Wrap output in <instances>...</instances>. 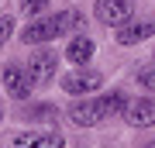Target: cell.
I'll list each match as a JSON object with an SVG mask.
<instances>
[{
	"label": "cell",
	"instance_id": "obj_1",
	"mask_svg": "<svg viewBox=\"0 0 155 148\" xmlns=\"http://www.w3.org/2000/svg\"><path fill=\"white\" fill-rule=\"evenodd\" d=\"M69 31H83V14H76V11L38 14L28 28H24L21 41L24 45H41V41H52V38H62V35H69Z\"/></svg>",
	"mask_w": 155,
	"mask_h": 148
},
{
	"label": "cell",
	"instance_id": "obj_2",
	"mask_svg": "<svg viewBox=\"0 0 155 148\" xmlns=\"http://www.w3.org/2000/svg\"><path fill=\"white\" fill-rule=\"evenodd\" d=\"M127 100L121 93H107V97H90L83 100V104H76L69 110V121L72 124H79V127H97V124H104V121H110L114 114H121Z\"/></svg>",
	"mask_w": 155,
	"mask_h": 148
},
{
	"label": "cell",
	"instance_id": "obj_3",
	"mask_svg": "<svg viewBox=\"0 0 155 148\" xmlns=\"http://www.w3.org/2000/svg\"><path fill=\"white\" fill-rule=\"evenodd\" d=\"M55 66H59V55L52 52V48L35 52L31 59H28V76H31V83H35V86H38V83H48L52 76H55Z\"/></svg>",
	"mask_w": 155,
	"mask_h": 148
},
{
	"label": "cell",
	"instance_id": "obj_4",
	"mask_svg": "<svg viewBox=\"0 0 155 148\" xmlns=\"http://www.w3.org/2000/svg\"><path fill=\"white\" fill-rule=\"evenodd\" d=\"M97 21L121 28L124 21H131V0H97Z\"/></svg>",
	"mask_w": 155,
	"mask_h": 148
},
{
	"label": "cell",
	"instance_id": "obj_5",
	"mask_svg": "<svg viewBox=\"0 0 155 148\" xmlns=\"http://www.w3.org/2000/svg\"><path fill=\"white\" fill-rule=\"evenodd\" d=\"M100 83H104V76H100V72H93V69H83V66H79L76 72L62 76V90L79 97V93H93V90H100Z\"/></svg>",
	"mask_w": 155,
	"mask_h": 148
},
{
	"label": "cell",
	"instance_id": "obj_6",
	"mask_svg": "<svg viewBox=\"0 0 155 148\" xmlns=\"http://www.w3.org/2000/svg\"><path fill=\"white\" fill-rule=\"evenodd\" d=\"M4 86H7V93H11L14 100H24L35 90V83H31V76H28L24 66H4Z\"/></svg>",
	"mask_w": 155,
	"mask_h": 148
},
{
	"label": "cell",
	"instance_id": "obj_7",
	"mask_svg": "<svg viewBox=\"0 0 155 148\" xmlns=\"http://www.w3.org/2000/svg\"><path fill=\"white\" fill-rule=\"evenodd\" d=\"M124 121L131 127H152L155 124V100H131V104H124Z\"/></svg>",
	"mask_w": 155,
	"mask_h": 148
},
{
	"label": "cell",
	"instance_id": "obj_8",
	"mask_svg": "<svg viewBox=\"0 0 155 148\" xmlns=\"http://www.w3.org/2000/svg\"><path fill=\"white\" fill-rule=\"evenodd\" d=\"M155 35V21H124L117 28V41L121 45H138L145 38H152Z\"/></svg>",
	"mask_w": 155,
	"mask_h": 148
},
{
	"label": "cell",
	"instance_id": "obj_9",
	"mask_svg": "<svg viewBox=\"0 0 155 148\" xmlns=\"http://www.w3.org/2000/svg\"><path fill=\"white\" fill-rule=\"evenodd\" d=\"M14 148H66V141H62L59 131H48V134H17Z\"/></svg>",
	"mask_w": 155,
	"mask_h": 148
},
{
	"label": "cell",
	"instance_id": "obj_10",
	"mask_svg": "<svg viewBox=\"0 0 155 148\" xmlns=\"http://www.w3.org/2000/svg\"><path fill=\"white\" fill-rule=\"evenodd\" d=\"M93 38H86V35H79V38H72L69 41V48H66V55H69V62H76V66H86L90 59H93Z\"/></svg>",
	"mask_w": 155,
	"mask_h": 148
},
{
	"label": "cell",
	"instance_id": "obj_11",
	"mask_svg": "<svg viewBox=\"0 0 155 148\" xmlns=\"http://www.w3.org/2000/svg\"><path fill=\"white\" fill-rule=\"evenodd\" d=\"M21 11L38 17V14H45V11H48V0H21Z\"/></svg>",
	"mask_w": 155,
	"mask_h": 148
},
{
	"label": "cell",
	"instance_id": "obj_12",
	"mask_svg": "<svg viewBox=\"0 0 155 148\" xmlns=\"http://www.w3.org/2000/svg\"><path fill=\"white\" fill-rule=\"evenodd\" d=\"M11 31H14V21H11V17H0V45L11 38Z\"/></svg>",
	"mask_w": 155,
	"mask_h": 148
},
{
	"label": "cell",
	"instance_id": "obj_13",
	"mask_svg": "<svg viewBox=\"0 0 155 148\" xmlns=\"http://www.w3.org/2000/svg\"><path fill=\"white\" fill-rule=\"evenodd\" d=\"M141 86L155 93V69H145V72H141Z\"/></svg>",
	"mask_w": 155,
	"mask_h": 148
},
{
	"label": "cell",
	"instance_id": "obj_14",
	"mask_svg": "<svg viewBox=\"0 0 155 148\" xmlns=\"http://www.w3.org/2000/svg\"><path fill=\"white\" fill-rule=\"evenodd\" d=\"M145 148H155V141H148V145H145Z\"/></svg>",
	"mask_w": 155,
	"mask_h": 148
},
{
	"label": "cell",
	"instance_id": "obj_15",
	"mask_svg": "<svg viewBox=\"0 0 155 148\" xmlns=\"http://www.w3.org/2000/svg\"><path fill=\"white\" fill-rule=\"evenodd\" d=\"M0 117H4V114H0Z\"/></svg>",
	"mask_w": 155,
	"mask_h": 148
}]
</instances>
